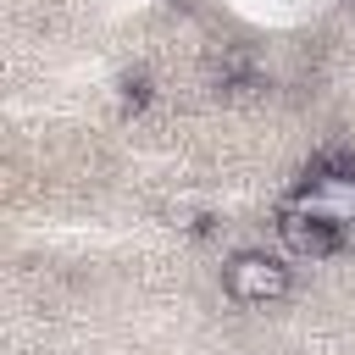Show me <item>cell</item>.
Instances as JSON below:
<instances>
[{
  "label": "cell",
  "instance_id": "cell-2",
  "mask_svg": "<svg viewBox=\"0 0 355 355\" xmlns=\"http://www.w3.org/2000/svg\"><path fill=\"white\" fill-rule=\"evenodd\" d=\"M277 239H283V250L300 255V261H327V255H338V244H344V222L294 194V200L277 211Z\"/></svg>",
  "mask_w": 355,
  "mask_h": 355
},
{
  "label": "cell",
  "instance_id": "cell-3",
  "mask_svg": "<svg viewBox=\"0 0 355 355\" xmlns=\"http://www.w3.org/2000/svg\"><path fill=\"white\" fill-rule=\"evenodd\" d=\"M116 89H122V105H133V111H139V105L150 100V83H144V78H122Z\"/></svg>",
  "mask_w": 355,
  "mask_h": 355
},
{
  "label": "cell",
  "instance_id": "cell-1",
  "mask_svg": "<svg viewBox=\"0 0 355 355\" xmlns=\"http://www.w3.org/2000/svg\"><path fill=\"white\" fill-rule=\"evenodd\" d=\"M288 288H294L288 266L266 250H239L222 266V294L239 305H277V300H288Z\"/></svg>",
  "mask_w": 355,
  "mask_h": 355
}]
</instances>
